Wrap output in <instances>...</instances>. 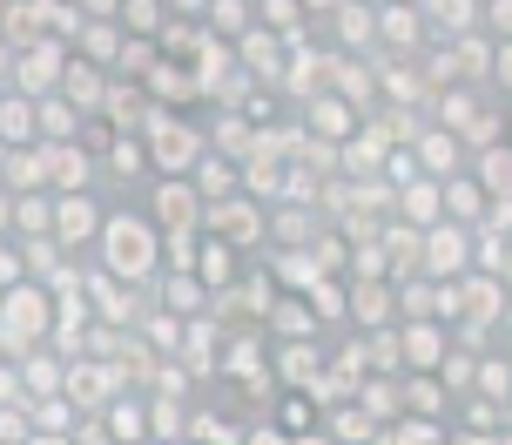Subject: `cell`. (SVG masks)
I'll use <instances>...</instances> for the list:
<instances>
[{"mask_svg":"<svg viewBox=\"0 0 512 445\" xmlns=\"http://www.w3.org/2000/svg\"><path fill=\"white\" fill-rule=\"evenodd\" d=\"M88 257L102 263L108 277H122V284H149L162 270V230H155V216L142 203H115L102 216L95 243H88Z\"/></svg>","mask_w":512,"mask_h":445,"instance_id":"1","label":"cell"},{"mask_svg":"<svg viewBox=\"0 0 512 445\" xmlns=\"http://www.w3.org/2000/svg\"><path fill=\"white\" fill-rule=\"evenodd\" d=\"M142 149H149V176H189L196 156H203V122L196 115H182V108H149L142 115Z\"/></svg>","mask_w":512,"mask_h":445,"instance_id":"2","label":"cell"},{"mask_svg":"<svg viewBox=\"0 0 512 445\" xmlns=\"http://www.w3.org/2000/svg\"><path fill=\"white\" fill-rule=\"evenodd\" d=\"M48 317H54V290L34 277L0 284V358H21L27 344H48Z\"/></svg>","mask_w":512,"mask_h":445,"instance_id":"3","label":"cell"},{"mask_svg":"<svg viewBox=\"0 0 512 445\" xmlns=\"http://www.w3.org/2000/svg\"><path fill=\"white\" fill-rule=\"evenodd\" d=\"M216 378L250 398H270V338L263 324H223V351H216Z\"/></svg>","mask_w":512,"mask_h":445,"instance_id":"4","label":"cell"},{"mask_svg":"<svg viewBox=\"0 0 512 445\" xmlns=\"http://www.w3.org/2000/svg\"><path fill=\"white\" fill-rule=\"evenodd\" d=\"M203 230H216L223 243H236L243 257H256V250L270 243V216H263V203H256L250 189H230V196L203 203Z\"/></svg>","mask_w":512,"mask_h":445,"instance_id":"5","label":"cell"},{"mask_svg":"<svg viewBox=\"0 0 512 445\" xmlns=\"http://www.w3.org/2000/svg\"><path fill=\"white\" fill-rule=\"evenodd\" d=\"M102 216H108V196L102 189H54V223L48 236L61 243V250H88L95 243V230H102Z\"/></svg>","mask_w":512,"mask_h":445,"instance_id":"6","label":"cell"},{"mask_svg":"<svg viewBox=\"0 0 512 445\" xmlns=\"http://www.w3.org/2000/svg\"><path fill=\"white\" fill-rule=\"evenodd\" d=\"M371 34H378V48H371V54H398V61H411V54L432 41V27H425V14H418V0H378V7H371Z\"/></svg>","mask_w":512,"mask_h":445,"instance_id":"7","label":"cell"},{"mask_svg":"<svg viewBox=\"0 0 512 445\" xmlns=\"http://www.w3.org/2000/svg\"><path fill=\"white\" fill-rule=\"evenodd\" d=\"M142 210L155 216V230H203V196L189 176H149Z\"/></svg>","mask_w":512,"mask_h":445,"instance_id":"8","label":"cell"},{"mask_svg":"<svg viewBox=\"0 0 512 445\" xmlns=\"http://www.w3.org/2000/svg\"><path fill=\"white\" fill-rule=\"evenodd\" d=\"M135 81H142L149 108H182V115H196V108H203V95H196V75H189V61H176V54H155V61H149Z\"/></svg>","mask_w":512,"mask_h":445,"instance_id":"9","label":"cell"},{"mask_svg":"<svg viewBox=\"0 0 512 445\" xmlns=\"http://www.w3.org/2000/svg\"><path fill=\"white\" fill-rule=\"evenodd\" d=\"M512 277H486V270H459L452 277V297H459V317H479V324H512Z\"/></svg>","mask_w":512,"mask_h":445,"instance_id":"10","label":"cell"},{"mask_svg":"<svg viewBox=\"0 0 512 445\" xmlns=\"http://www.w3.org/2000/svg\"><path fill=\"white\" fill-rule=\"evenodd\" d=\"M61 61H68V41H54V34H41V41H27V48H14L7 88H21V95H48L54 81H61Z\"/></svg>","mask_w":512,"mask_h":445,"instance_id":"11","label":"cell"},{"mask_svg":"<svg viewBox=\"0 0 512 445\" xmlns=\"http://www.w3.org/2000/svg\"><path fill=\"white\" fill-rule=\"evenodd\" d=\"M230 48H236V68H243L250 81H263V88H277L283 61H290V41H283V34H270L263 21H250V27H243V34L230 41Z\"/></svg>","mask_w":512,"mask_h":445,"instance_id":"12","label":"cell"},{"mask_svg":"<svg viewBox=\"0 0 512 445\" xmlns=\"http://www.w3.org/2000/svg\"><path fill=\"white\" fill-rule=\"evenodd\" d=\"M378 324H398L391 277H344V331H378Z\"/></svg>","mask_w":512,"mask_h":445,"instance_id":"13","label":"cell"},{"mask_svg":"<svg viewBox=\"0 0 512 445\" xmlns=\"http://www.w3.org/2000/svg\"><path fill=\"white\" fill-rule=\"evenodd\" d=\"M216 351H223V324L209 311H196V317H182V338H176V365L196 378V385H209L216 378Z\"/></svg>","mask_w":512,"mask_h":445,"instance_id":"14","label":"cell"},{"mask_svg":"<svg viewBox=\"0 0 512 445\" xmlns=\"http://www.w3.org/2000/svg\"><path fill=\"white\" fill-rule=\"evenodd\" d=\"M324 365V338H270V385L277 392H304Z\"/></svg>","mask_w":512,"mask_h":445,"instance_id":"15","label":"cell"},{"mask_svg":"<svg viewBox=\"0 0 512 445\" xmlns=\"http://www.w3.org/2000/svg\"><path fill=\"white\" fill-rule=\"evenodd\" d=\"M95 183H149V149L135 129H115L95 149Z\"/></svg>","mask_w":512,"mask_h":445,"instance_id":"16","label":"cell"},{"mask_svg":"<svg viewBox=\"0 0 512 445\" xmlns=\"http://www.w3.org/2000/svg\"><path fill=\"white\" fill-rule=\"evenodd\" d=\"M297 129H304L310 142H344V135L358 129V108L324 88V95H304V102H297Z\"/></svg>","mask_w":512,"mask_h":445,"instance_id":"17","label":"cell"},{"mask_svg":"<svg viewBox=\"0 0 512 445\" xmlns=\"http://www.w3.org/2000/svg\"><path fill=\"white\" fill-rule=\"evenodd\" d=\"M445 344H452V331L438 317H398V365L405 371H432L445 358Z\"/></svg>","mask_w":512,"mask_h":445,"instance_id":"18","label":"cell"},{"mask_svg":"<svg viewBox=\"0 0 512 445\" xmlns=\"http://www.w3.org/2000/svg\"><path fill=\"white\" fill-rule=\"evenodd\" d=\"M405 149L418 162V176H452V169H465V142L452 129H438V122H418V135H411Z\"/></svg>","mask_w":512,"mask_h":445,"instance_id":"19","label":"cell"},{"mask_svg":"<svg viewBox=\"0 0 512 445\" xmlns=\"http://www.w3.org/2000/svg\"><path fill=\"white\" fill-rule=\"evenodd\" d=\"M41 156H48V189H102L95 183V149L88 142H41Z\"/></svg>","mask_w":512,"mask_h":445,"instance_id":"20","label":"cell"},{"mask_svg":"<svg viewBox=\"0 0 512 445\" xmlns=\"http://www.w3.org/2000/svg\"><path fill=\"white\" fill-rule=\"evenodd\" d=\"M142 290H149V304H162V311H176V317L209 311V290H203V277H196V270H155Z\"/></svg>","mask_w":512,"mask_h":445,"instance_id":"21","label":"cell"},{"mask_svg":"<svg viewBox=\"0 0 512 445\" xmlns=\"http://www.w3.org/2000/svg\"><path fill=\"white\" fill-rule=\"evenodd\" d=\"M142 115H149V95H142V81L108 75L102 102H95V122H102V129H142Z\"/></svg>","mask_w":512,"mask_h":445,"instance_id":"22","label":"cell"},{"mask_svg":"<svg viewBox=\"0 0 512 445\" xmlns=\"http://www.w3.org/2000/svg\"><path fill=\"white\" fill-rule=\"evenodd\" d=\"M256 324H263V338H324V324L310 317L304 290H277V297H270V311L256 317Z\"/></svg>","mask_w":512,"mask_h":445,"instance_id":"23","label":"cell"},{"mask_svg":"<svg viewBox=\"0 0 512 445\" xmlns=\"http://www.w3.org/2000/svg\"><path fill=\"white\" fill-rule=\"evenodd\" d=\"M189 270H196V277H203V290L216 297V290H230V284H236V270H243V250H236V243H223L216 230H203V236H196V263H189Z\"/></svg>","mask_w":512,"mask_h":445,"instance_id":"24","label":"cell"},{"mask_svg":"<svg viewBox=\"0 0 512 445\" xmlns=\"http://www.w3.org/2000/svg\"><path fill=\"white\" fill-rule=\"evenodd\" d=\"M108 88V68L102 61H88V54L68 48V61H61V81H54V95H68V102L81 108V115H95V102H102Z\"/></svg>","mask_w":512,"mask_h":445,"instance_id":"25","label":"cell"},{"mask_svg":"<svg viewBox=\"0 0 512 445\" xmlns=\"http://www.w3.org/2000/svg\"><path fill=\"white\" fill-rule=\"evenodd\" d=\"M317 439L364 445V439H378V419L364 412L358 398H337V405H317Z\"/></svg>","mask_w":512,"mask_h":445,"instance_id":"26","label":"cell"},{"mask_svg":"<svg viewBox=\"0 0 512 445\" xmlns=\"http://www.w3.org/2000/svg\"><path fill=\"white\" fill-rule=\"evenodd\" d=\"M102 425H108V439H115V445H142V439H149V405H142V392L122 385V392L102 405Z\"/></svg>","mask_w":512,"mask_h":445,"instance_id":"27","label":"cell"},{"mask_svg":"<svg viewBox=\"0 0 512 445\" xmlns=\"http://www.w3.org/2000/svg\"><path fill=\"white\" fill-rule=\"evenodd\" d=\"M81 122H88V115H81L68 95H54V88H48V95H34V142H75Z\"/></svg>","mask_w":512,"mask_h":445,"instance_id":"28","label":"cell"},{"mask_svg":"<svg viewBox=\"0 0 512 445\" xmlns=\"http://www.w3.org/2000/svg\"><path fill=\"white\" fill-rule=\"evenodd\" d=\"M48 34V0H0V41L7 48H27Z\"/></svg>","mask_w":512,"mask_h":445,"instance_id":"29","label":"cell"},{"mask_svg":"<svg viewBox=\"0 0 512 445\" xmlns=\"http://www.w3.org/2000/svg\"><path fill=\"white\" fill-rule=\"evenodd\" d=\"M27 432H34V439H61V445H68V432H75V398H68V392L27 398Z\"/></svg>","mask_w":512,"mask_h":445,"instance_id":"30","label":"cell"},{"mask_svg":"<svg viewBox=\"0 0 512 445\" xmlns=\"http://www.w3.org/2000/svg\"><path fill=\"white\" fill-rule=\"evenodd\" d=\"M465 230H472V270L512 277V230H492V223H465Z\"/></svg>","mask_w":512,"mask_h":445,"instance_id":"31","label":"cell"},{"mask_svg":"<svg viewBox=\"0 0 512 445\" xmlns=\"http://www.w3.org/2000/svg\"><path fill=\"white\" fill-rule=\"evenodd\" d=\"M378 243H384V277H411V270H418V230H411V223L384 216Z\"/></svg>","mask_w":512,"mask_h":445,"instance_id":"32","label":"cell"},{"mask_svg":"<svg viewBox=\"0 0 512 445\" xmlns=\"http://www.w3.org/2000/svg\"><path fill=\"white\" fill-rule=\"evenodd\" d=\"M304 304H310V317H317L324 331H344V277H337V270H317V277H310Z\"/></svg>","mask_w":512,"mask_h":445,"instance_id":"33","label":"cell"},{"mask_svg":"<svg viewBox=\"0 0 512 445\" xmlns=\"http://www.w3.org/2000/svg\"><path fill=\"white\" fill-rule=\"evenodd\" d=\"M465 169H472V183L486 189V196H512V156H506V142L472 149V156H465Z\"/></svg>","mask_w":512,"mask_h":445,"instance_id":"34","label":"cell"},{"mask_svg":"<svg viewBox=\"0 0 512 445\" xmlns=\"http://www.w3.org/2000/svg\"><path fill=\"white\" fill-rule=\"evenodd\" d=\"M189 183H196V196H203V203H216V196L243 189V176H236V156H216V149H203V156H196V169H189Z\"/></svg>","mask_w":512,"mask_h":445,"instance_id":"35","label":"cell"},{"mask_svg":"<svg viewBox=\"0 0 512 445\" xmlns=\"http://www.w3.org/2000/svg\"><path fill=\"white\" fill-rule=\"evenodd\" d=\"M263 216H270V243H310L324 223L310 203H263Z\"/></svg>","mask_w":512,"mask_h":445,"instance_id":"36","label":"cell"},{"mask_svg":"<svg viewBox=\"0 0 512 445\" xmlns=\"http://www.w3.org/2000/svg\"><path fill=\"white\" fill-rule=\"evenodd\" d=\"M0 183L7 189H48V156H41V142L7 149V156H0Z\"/></svg>","mask_w":512,"mask_h":445,"instance_id":"37","label":"cell"},{"mask_svg":"<svg viewBox=\"0 0 512 445\" xmlns=\"http://www.w3.org/2000/svg\"><path fill=\"white\" fill-rule=\"evenodd\" d=\"M182 439L243 445V419H230V412H209V405H189V419H182Z\"/></svg>","mask_w":512,"mask_h":445,"instance_id":"38","label":"cell"},{"mask_svg":"<svg viewBox=\"0 0 512 445\" xmlns=\"http://www.w3.org/2000/svg\"><path fill=\"white\" fill-rule=\"evenodd\" d=\"M270 398H277L270 419L283 425V439H317V398L310 392H270Z\"/></svg>","mask_w":512,"mask_h":445,"instance_id":"39","label":"cell"},{"mask_svg":"<svg viewBox=\"0 0 512 445\" xmlns=\"http://www.w3.org/2000/svg\"><path fill=\"white\" fill-rule=\"evenodd\" d=\"M0 142H7V149L34 142V95H21V88H0Z\"/></svg>","mask_w":512,"mask_h":445,"instance_id":"40","label":"cell"},{"mask_svg":"<svg viewBox=\"0 0 512 445\" xmlns=\"http://www.w3.org/2000/svg\"><path fill=\"white\" fill-rule=\"evenodd\" d=\"M472 392L506 398V405H512V351H506V344H499V351H479V358H472Z\"/></svg>","mask_w":512,"mask_h":445,"instance_id":"41","label":"cell"},{"mask_svg":"<svg viewBox=\"0 0 512 445\" xmlns=\"http://www.w3.org/2000/svg\"><path fill=\"white\" fill-rule=\"evenodd\" d=\"M142 405H149V439H182L189 392H142Z\"/></svg>","mask_w":512,"mask_h":445,"instance_id":"42","label":"cell"},{"mask_svg":"<svg viewBox=\"0 0 512 445\" xmlns=\"http://www.w3.org/2000/svg\"><path fill=\"white\" fill-rule=\"evenodd\" d=\"M418 14L432 34H465V27H479V0H418Z\"/></svg>","mask_w":512,"mask_h":445,"instance_id":"43","label":"cell"},{"mask_svg":"<svg viewBox=\"0 0 512 445\" xmlns=\"http://www.w3.org/2000/svg\"><path fill=\"white\" fill-rule=\"evenodd\" d=\"M250 21H256V0H209L203 7V34H216V41H236Z\"/></svg>","mask_w":512,"mask_h":445,"instance_id":"44","label":"cell"},{"mask_svg":"<svg viewBox=\"0 0 512 445\" xmlns=\"http://www.w3.org/2000/svg\"><path fill=\"white\" fill-rule=\"evenodd\" d=\"M54 223V189H14V236H41Z\"/></svg>","mask_w":512,"mask_h":445,"instance_id":"45","label":"cell"},{"mask_svg":"<svg viewBox=\"0 0 512 445\" xmlns=\"http://www.w3.org/2000/svg\"><path fill=\"white\" fill-rule=\"evenodd\" d=\"M256 21L270 27V34H283V41H310V27H304V0H256Z\"/></svg>","mask_w":512,"mask_h":445,"instance_id":"46","label":"cell"},{"mask_svg":"<svg viewBox=\"0 0 512 445\" xmlns=\"http://www.w3.org/2000/svg\"><path fill=\"white\" fill-rule=\"evenodd\" d=\"M196 48H203V21H182V14H169V21L155 27V54H176V61H189Z\"/></svg>","mask_w":512,"mask_h":445,"instance_id":"47","label":"cell"},{"mask_svg":"<svg viewBox=\"0 0 512 445\" xmlns=\"http://www.w3.org/2000/svg\"><path fill=\"white\" fill-rule=\"evenodd\" d=\"M115 21H122V34H149V41H155V27L169 21V7H162V0H122Z\"/></svg>","mask_w":512,"mask_h":445,"instance_id":"48","label":"cell"},{"mask_svg":"<svg viewBox=\"0 0 512 445\" xmlns=\"http://www.w3.org/2000/svg\"><path fill=\"white\" fill-rule=\"evenodd\" d=\"M0 445H34V432H27V398L0 405Z\"/></svg>","mask_w":512,"mask_h":445,"instance_id":"49","label":"cell"},{"mask_svg":"<svg viewBox=\"0 0 512 445\" xmlns=\"http://www.w3.org/2000/svg\"><path fill=\"white\" fill-rule=\"evenodd\" d=\"M21 277V243H14V230H0V284H14Z\"/></svg>","mask_w":512,"mask_h":445,"instance_id":"50","label":"cell"},{"mask_svg":"<svg viewBox=\"0 0 512 445\" xmlns=\"http://www.w3.org/2000/svg\"><path fill=\"white\" fill-rule=\"evenodd\" d=\"M162 7H169V14H182V21H203L209 0H162Z\"/></svg>","mask_w":512,"mask_h":445,"instance_id":"51","label":"cell"},{"mask_svg":"<svg viewBox=\"0 0 512 445\" xmlns=\"http://www.w3.org/2000/svg\"><path fill=\"white\" fill-rule=\"evenodd\" d=\"M0 230H14V189L0 183Z\"/></svg>","mask_w":512,"mask_h":445,"instance_id":"52","label":"cell"},{"mask_svg":"<svg viewBox=\"0 0 512 445\" xmlns=\"http://www.w3.org/2000/svg\"><path fill=\"white\" fill-rule=\"evenodd\" d=\"M81 14H115V7H122V0H75Z\"/></svg>","mask_w":512,"mask_h":445,"instance_id":"53","label":"cell"}]
</instances>
